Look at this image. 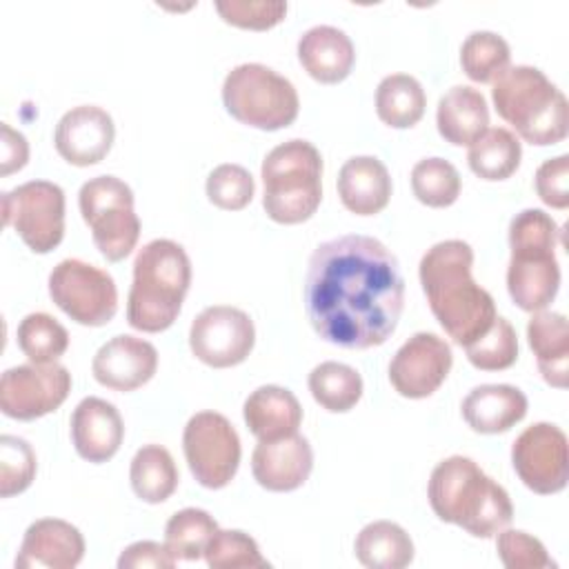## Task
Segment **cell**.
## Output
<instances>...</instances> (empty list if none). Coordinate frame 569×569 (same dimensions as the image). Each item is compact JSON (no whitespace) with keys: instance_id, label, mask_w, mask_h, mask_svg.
Here are the masks:
<instances>
[{"instance_id":"20","label":"cell","mask_w":569,"mask_h":569,"mask_svg":"<svg viewBox=\"0 0 569 569\" xmlns=\"http://www.w3.org/2000/svg\"><path fill=\"white\" fill-rule=\"evenodd\" d=\"M82 558L84 538L76 525L60 518H40L22 536L16 569H73Z\"/></svg>"},{"instance_id":"26","label":"cell","mask_w":569,"mask_h":569,"mask_svg":"<svg viewBox=\"0 0 569 569\" xmlns=\"http://www.w3.org/2000/svg\"><path fill=\"white\" fill-rule=\"evenodd\" d=\"M487 124L489 107L478 89L469 84H456L438 100L436 127L449 144H473L489 129Z\"/></svg>"},{"instance_id":"25","label":"cell","mask_w":569,"mask_h":569,"mask_svg":"<svg viewBox=\"0 0 569 569\" xmlns=\"http://www.w3.org/2000/svg\"><path fill=\"white\" fill-rule=\"evenodd\" d=\"M242 416L247 429L258 440L271 442L298 431L302 422V407L289 389L280 385H262L247 396Z\"/></svg>"},{"instance_id":"11","label":"cell","mask_w":569,"mask_h":569,"mask_svg":"<svg viewBox=\"0 0 569 569\" xmlns=\"http://www.w3.org/2000/svg\"><path fill=\"white\" fill-rule=\"evenodd\" d=\"M49 296L84 327H102L118 311V287L111 273L78 258H64L51 269Z\"/></svg>"},{"instance_id":"29","label":"cell","mask_w":569,"mask_h":569,"mask_svg":"<svg viewBox=\"0 0 569 569\" xmlns=\"http://www.w3.org/2000/svg\"><path fill=\"white\" fill-rule=\"evenodd\" d=\"M129 480L133 493L149 505L164 502L178 487L180 473L173 456L162 445H142L129 467Z\"/></svg>"},{"instance_id":"30","label":"cell","mask_w":569,"mask_h":569,"mask_svg":"<svg viewBox=\"0 0 569 569\" xmlns=\"http://www.w3.org/2000/svg\"><path fill=\"white\" fill-rule=\"evenodd\" d=\"M427 96L422 84L409 73L385 76L376 89V113L393 129H409L425 116Z\"/></svg>"},{"instance_id":"15","label":"cell","mask_w":569,"mask_h":569,"mask_svg":"<svg viewBox=\"0 0 569 569\" xmlns=\"http://www.w3.org/2000/svg\"><path fill=\"white\" fill-rule=\"evenodd\" d=\"M511 465L527 489L540 496L558 493L569 478V445L558 425L536 422L511 445Z\"/></svg>"},{"instance_id":"40","label":"cell","mask_w":569,"mask_h":569,"mask_svg":"<svg viewBox=\"0 0 569 569\" xmlns=\"http://www.w3.org/2000/svg\"><path fill=\"white\" fill-rule=\"evenodd\" d=\"M204 191L211 204L224 211H238L244 209L256 193L253 176L242 167L233 162L218 164L204 182Z\"/></svg>"},{"instance_id":"38","label":"cell","mask_w":569,"mask_h":569,"mask_svg":"<svg viewBox=\"0 0 569 569\" xmlns=\"http://www.w3.org/2000/svg\"><path fill=\"white\" fill-rule=\"evenodd\" d=\"M467 360L482 371H502L518 360V336L513 325L496 316L493 325L478 340L465 347Z\"/></svg>"},{"instance_id":"14","label":"cell","mask_w":569,"mask_h":569,"mask_svg":"<svg viewBox=\"0 0 569 569\" xmlns=\"http://www.w3.org/2000/svg\"><path fill=\"white\" fill-rule=\"evenodd\" d=\"M69 391L71 373L64 365H18L0 378V409L13 420H36L56 411Z\"/></svg>"},{"instance_id":"42","label":"cell","mask_w":569,"mask_h":569,"mask_svg":"<svg viewBox=\"0 0 569 569\" xmlns=\"http://www.w3.org/2000/svg\"><path fill=\"white\" fill-rule=\"evenodd\" d=\"M498 558L509 569H549L556 567L545 545L520 529H502L496 533Z\"/></svg>"},{"instance_id":"21","label":"cell","mask_w":569,"mask_h":569,"mask_svg":"<svg viewBox=\"0 0 569 569\" xmlns=\"http://www.w3.org/2000/svg\"><path fill=\"white\" fill-rule=\"evenodd\" d=\"M69 427L76 453L93 465L113 458L124 438L120 411L111 402L96 396H87L76 405Z\"/></svg>"},{"instance_id":"18","label":"cell","mask_w":569,"mask_h":569,"mask_svg":"<svg viewBox=\"0 0 569 569\" xmlns=\"http://www.w3.org/2000/svg\"><path fill=\"white\" fill-rule=\"evenodd\" d=\"M158 369L156 347L138 336L120 333L107 340L93 356V378L113 391H133L147 385Z\"/></svg>"},{"instance_id":"32","label":"cell","mask_w":569,"mask_h":569,"mask_svg":"<svg viewBox=\"0 0 569 569\" xmlns=\"http://www.w3.org/2000/svg\"><path fill=\"white\" fill-rule=\"evenodd\" d=\"M307 385L313 400L331 413H345L353 409L362 396V376L353 367L336 360L316 365Z\"/></svg>"},{"instance_id":"28","label":"cell","mask_w":569,"mask_h":569,"mask_svg":"<svg viewBox=\"0 0 569 569\" xmlns=\"http://www.w3.org/2000/svg\"><path fill=\"white\" fill-rule=\"evenodd\" d=\"M353 551L358 562L369 569H402L413 560V540L400 525L373 520L356 536Z\"/></svg>"},{"instance_id":"1","label":"cell","mask_w":569,"mask_h":569,"mask_svg":"<svg viewBox=\"0 0 569 569\" xmlns=\"http://www.w3.org/2000/svg\"><path fill=\"white\" fill-rule=\"evenodd\" d=\"M402 305L398 258L378 238L347 233L313 249L305 311L322 340L342 349L378 347L396 331Z\"/></svg>"},{"instance_id":"2","label":"cell","mask_w":569,"mask_h":569,"mask_svg":"<svg viewBox=\"0 0 569 569\" xmlns=\"http://www.w3.org/2000/svg\"><path fill=\"white\" fill-rule=\"evenodd\" d=\"M473 249L465 240H442L425 251L418 276L431 313L460 347L478 340L496 320V302L473 276Z\"/></svg>"},{"instance_id":"4","label":"cell","mask_w":569,"mask_h":569,"mask_svg":"<svg viewBox=\"0 0 569 569\" xmlns=\"http://www.w3.org/2000/svg\"><path fill=\"white\" fill-rule=\"evenodd\" d=\"M191 284V260L182 244L156 238L138 249L127 298V322L144 333L169 329Z\"/></svg>"},{"instance_id":"9","label":"cell","mask_w":569,"mask_h":569,"mask_svg":"<svg viewBox=\"0 0 569 569\" xmlns=\"http://www.w3.org/2000/svg\"><path fill=\"white\" fill-rule=\"evenodd\" d=\"M78 207L98 251L109 262H118L136 249L140 218L133 209V191L124 180L116 176L89 178L78 191Z\"/></svg>"},{"instance_id":"17","label":"cell","mask_w":569,"mask_h":569,"mask_svg":"<svg viewBox=\"0 0 569 569\" xmlns=\"http://www.w3.org/2000/svg\"><path fill=\"white\" fill-rule=\"evenodd\" d=\"M113 118L98 104H78L56 124L53 144L60 158L76 167L98 164L113 144Z\"/></svg>"},{"instance_id":"43","label":"cell","mask_w":569,"mask_h":569,"mask_svg":"<svg viewBox=\"0 0 569 569\" xmlns=\"http://www.w3.org/2000/svg\"><path fill=\"white\" fill-rule=\"evenodd\" d=\"M569 156H556L545 160L536 169V193L538 198L553 209H567L569 207Z\"/></svg>"},{"instance_id":"22","label":"cell","mask_w":569,"mask_h":569,"mask_svg":"<svg viewBox=\"0 0 569 569\" xmlns=\"http://www.w3.org/2000/svg\"><path fill=\"white\" fill-rule=\"evenodd\" d=\"M298 60L313 80L322 84H336L351 73L356 49L342 29L331 24H316L300 36Z\"/></svg>"},{"instance_id":"3","label":"cell","mask_w":569,"mask_h":569,"mask_svg":"<svg viewBox=\"0 0 569 569\" xmlns=\"http://www.w3.org/2000/svg\"><path fill=\"white\" fill-rule=\"evenodd\" d=\"M427 498L442 522L458 525L476 538H493L513 520L507 489L467 456H449L433 467Z\"/></svg>"},{"instance_id":"16","label":"cell","mask_w":569,"mask_h":569,"mask_svg":"<svg viewBox=\"0 0 569 569\" xmlns=\"http://www.w3.org/2000/svg\"><path fill=\"white\" fill-rule=\"evenodd\" d=\"M453 365L451 347L431 331L413 333L389 362V382L405 398H427L447 380Z\"/></svg>"},{"instance_id":"44","label":"cell","mask_w":569,"mask_h":569,"mask_svg":"<svg viewBox=\"0 0 569 569\" xmlns=\"http://www.w3.org/2000/svg\"><path fill=\"white\" fill-rule=\"evenodd\" d=\"M176 558L173 553L167 549V545L153 542V540H138L133 545H129L120 558H118V567L120 569H171L176 567Z\"/></svg>"},{"instance_id":"23","label":"cell","mask_w":569,"mask_h":569,"mask_svg":"<svg viewBox=\"0 0 569 569\" xmlns=\"http://www.w3.org/2000/svg\"><path fill=\"white\" fill-rule=\"evenodd\" d=\"M338 196L356 216L380 213L391 198V176L376 156H353L338 171Z\"/></svg>"},{"instance_id":"33","label":"cell","mask_w":569,"mask_h":569,"mask_svg":"<svg viewBox=\"0 0 569 569\" xmlns=\"http://www.w3.org/2000/svg\"><path fill=\"white\" fill-rule=\"evenodd\" d=\"M509 62V42L496 31H471L460 47V67L473 82H493Z\"/></svg>"},{"instance_id":"24","label":"cell","mask_w":569,"mask_h":569,"mask_svg":"<svg viewBox=\"0 0 569 569\" xmlns=\"http://www.w3.org/2000/svg\"><path fill=\"white\" fill-rule=\"evenodd\" d=\"M527 396L513 385H478L460 405L465 422L478 433L509 431L527 416Z\"/></svg>"},{"instance_id":"41","label":"cell","mask_w":569,"mask_h":569,"mask_svg":"<svg viewBox=\"0 0 569 569\" xmlns=\"http://www.w3.org/2000/svg\"><path fill=\"white\" fill-rule=\"evenodd\" d=\"M216 11L220 18L240 29L264 31L276 27L287 16L282 0H218Z\"/></svg>"},{"instance_id":"5","label":"cell","mask_w":569,"mask_h":569,"mask_svg":"<svg viewBox=\"0 0 569 569\" xmlns=\"http://www.w3.org/2000/svg\"><path fill=\"white\" fill-rule=\"evenodd\" d=\"M558 236L556 220L542 209H522L509 222L507 291L522 311L547 309L560 289Z\"/></svg>"},{"instance_id":"10","label":"cell","mask_w":569,"mask_h":569,"mask_svg":"<svg viewBox=\"0 0 569 569\" xmlns=\"http://www.w3.org/2000/svg\"><path fill=\"white\" fill-rule=\"evenodd\" d=\"M2 222L33 253L53 251L64 236V191L49 180H29L2 193Z\"/></svg>"},{"instance_id":"34","label":"cell","mask_w":569,"mask_h":569,"mask_svg":"<svg viewBox=\"0 0 569 569\" xmlns=\"http://www.w3.org/2000/svg\"><path fill=\"white\" fill-rule=\"evenodd\" d=\"M218 531L213 516L198 507L176 511L164 527V545L176 560H198L204 553L209 538Z\"/></svg>"},{"instance_id":"13","label":"cell","mask_w":569,"mask_h":569,"mask_svg":"<svg viewBox=\"0 0 569 569\" xmlns=\"http://www.w3.org/2000/svg\"><path fill=\"white\" fill-rule=\"evenodd\" d=\"M253 342L256 327L251 316L231 305L202 309L189 327L191 353L213 369H227L244 362Z\"/></svg>"},{"instance_id":"36","label":"cell","mask_w":569,"mask_h":569,"mask_svg":"<svg viewBox=\"0 0 569 569\" xmlns=\"http://www.w3.org/2000/svg\"><path fill=\"white\" fill-rule=\"evenodd\" d=\"M411 191L427 207H449L460 196V173L445 158H422L411 169Z\"/></svg>"},{"instance_id":"19","label":"cell","mask_w":569,"mask_h":569,"mask_svg":"<svg viewBox=\"0 0 569 569\" xmlns=\"http://www.w3.org/2000/svg\"><path fill=\"white\" fill-rule=\"evenodd\" d=\"M311 469L313 449L298 431L271 442L258 440L251 453V473L267 491H293L307 482Z\"/></svg>"},{"instance_id":"31","label":"cell","mask_w":569,"mask_h":569,"mask_svg":"<svg viewBox=\"0 0 569 569\" xmlns=\"http://www.w3.org/2000/svg\"><path fill=\"white\" fill-rule=\"evenodd\" d=\"M522 147L513 131L505 127L487 129L473 144H469V169L482 180H507L520 167Z\"/></svg>"},{"instance_id":"7","label":"cell","mask_w":569,"mask_h":569,"mask_svg":"<svg viewBox=\"0 0 569 569\" xmlns=\"http://www.w3.org/2000/svg\"><path fill=\"white\" fill-rule=\"evenodd\" d=\"M264 184L262 207L273 222L309 220L322 200V156L302 138L273 147L260 167Z\"/></svg>"},{"instance_id":"8","label":"cell","mask_w":569,"mask_h":569,"mask_svg":"<svg viewBox=\"0 0 569 569\" xmlns=\"http://www.w3.org/2000/svg\"><path fill=\"white\" fill-rule=\"evenodd\" d=\"M222 104L238 122L276 131L298 118V91L278 71L260 62L233 67L222 82Z\"/></svg>"},{"instance_id":"37","label":"cell","mask_w":569,"mask_h":569,"mask_svg":"<svg viewBox=\"0 0 569 569\" xmlns=\"http://www.w3.org/2000/svg\"><path fill=\"white\" fill-rule=\"evenodd\" d=\"M211 569H264L269 560L260 553L258 542L240 529H218L202 553Z\"/></svg>"},{"instance_id":"45","label":"cell","mask_w":569,"mask_h":569,"mask_svg":"<svg viewBox=\"0 0 569 569\" xmlns=\"http://www.w3.org/2000/svg\"><path fill=\"white\" fill-rule=\"evenodd\" d=\"M0 131H2V160H0V173L2 176H9L18 169H22L29 160V142L27 138L11 129L7 122L0 124Z\"/></svg>"},{"instance_id":"27","label":"cell","mask_w":569,"mask_h":569,"mask_svg":"<svg viewBox=\"0 0 569 569\" xmlns=\"http://www.w3.org/2000/svg\"><path fill=\"white\" fill-rule=\"evenodd\" d=\"M527 340L545 382L556 389H565L569 371L567 318L558 311H533L527 322Z\"/></svg>"},{"instance_id":"12","label":"cell","mask_w":569,"mask_h":569,"mask_svg":"<svg viewBox=\"0 0 569 569\" xmlns=\"http://www.w3.org/2000/svg\"><path fill=\"white\" fill-rule=\"evenodd\" d=\"M182 451L191 476L207 489L227 487L242 456L238 431L218 411H198L187 420Z\"/></svg>"},{"instance_id":"6","label":"cell","mask_w":569,"mask_h":569,"mask_svg":"<svg viewBox=\"0 0 569 569\" xmlns=\"http://www.w3.org/2000/svg\"><path fill=\"white\" fill-rule=\"evenodd\" d=\"M491 100L498 116L509 122L522 140L547 147L567 138V98L538 67H507L493 80Z\"/></svg>"},{"instance_id":"35","label":"cell","mask_w":569,"mask_h":569,"mask_svg":"<svg viewBox=\"0 0 569 569\" xmlns=\"http://www.w3.org/2000/svg\"><path fill=\"white\" fill-rule=\"evenodd\" d=\"M18 347L31 362H56L69 347V331L49 313H27L18 325Z\"/></svg>"},{"instance_id":"39","label":"cell","mask_w":569,"mask_h":569,"mask_svg":"<svg viewBox=\"0 0 569 569\" xmlns=\"http://www.w3.org/2000/svg\"><path fill=\"white\" fill-rule=\"evenodd\" d=\"M36 451L18 436H0V496L11 498L22 493L36 478Z\"/></svg>"}]
</instances>
